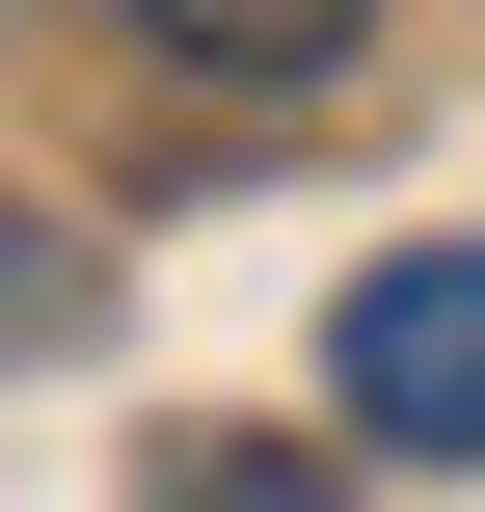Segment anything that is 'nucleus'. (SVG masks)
Wrapping results in <instances>:
<instances>
[{
  "label": "nucleus",
  "instance_id": "f257e3e1",
  "mask_svg": "<svg viewBox=\"0 0 485 512\" xmlns=\"http://www.w3.org/2000/svg\"><path fill=\"white\" fill-rule=\"evenodd\" d=\"M324 378H351V432H378V459H485V243H405V270H351Z\"/></svg>",
  "mask_w": 485,
  "mask_h": 512
},
{
  "label": "nucleus",
  "instance_id": "f03ea898",
  "mask_svg": "<svg viewBox=\"0 0 485 512\" xmlns=\"http://www.w3.org/2000/svg\"><path fill=\"white\" fill-rule=\"evenodd\" d=\"M135 27H162V54H216V81H324L378 0H135Z\"/></svg>",
  "mask_w": 485,
  "mask_h": 512
},
{
  "label": "nucleus",
  "instance_id": "7ed1b4c3",
  "mask_svg": "<svg viewBox=\"0 0 485 512\" xmlns=\"http://www.w3.org/2000/svg\"><path fill=\"white\" fill-rule=\"evenodd\" d=\"M0 297H27V216H0Z\"/></svg>",
  "mask_w": 485,
  "mask_h": 512
}]
</instances>
